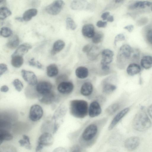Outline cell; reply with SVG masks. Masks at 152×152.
Segmentation results:
<instances>
[{
  "mask_svg": "<svg viewBox=\"0 0 152 152\" xmlns=\"http://www.w3.org/2000/svg\"><path fill=\"white\" fill-rule=\"evenodd\" d=\"M87 102L82 99H74L70 101L69 111L73 116L78 118L85 117L88 113Z\"/></svg>",
  "mask_w": 152,
  "mask_h": 152,
  "instance_id": "obj_1",
  "label": "cell"
},
{
  "mask_svg": "<svg viewBox=\"0 0 152 152\" xmlns=\"http://www.w3.org/2000/svg\"><path fill=\"white\" fill-rule=\"evenodd\" d=\"M151 125V122L146 113L141 110L135 115L132 122L134 129L139 132H143L148 129Z\"/></svg>",
  "mask_w": 152,
  "mask_h": 152,
  "instance_id": "obj_2",
  "label": "cell"
},
{
  "mask_svg": "<svg viewBox=\"0 0 152 152\" xmlns=\"http://www.w3.org/2000/svg\"><path fill=\"white\" fill-rule=\"evenodd\" d=\"M135 52L133 49L128 44H124L120 48L118 54V59L119 62H121L124 59H129L131 57L136 58L138 57L137 52Z\"/></svg>",
  "mask_w": 152,
  "mask_h": 152,
  "instance_id": "obj_3",
  "label": "cell"
},
{
  "mask_svg": "<svg viewBox=\"0 0 152 152\" xmlns=\"http://www.w3.org/2000/svg\"><path fill=\"white\" fill-rule=\"evenodd\" d=\"M53 142L54 138L51 134L47 132L42 133L38 139L36 152H42L44 147L50 146Z\"/></svg>",
  "mask_w": 152,
  "mask_h": 152,
  "instance_id": "obj_4",
  "label": "cell"
},
{
  "mask_svg": "<svg viewBox=\"0 0 152 152\" xmlns=\"http://www.w3.org/2000/svg\"><path fill=\"white\" fill-rule=\"evenodd\" d=\"M98 132V128L94 124H91L85 129L82 134V138L83 140L89 142L96 136Z\"/></svg>",
  "mask_w": 152,
  "mask_h": 152,
  "instance_id": "obj_5",
  "label": "cell"
},
{
  "mask_svg": "<svg viewBox=\"0 0 152 152\" xmlns=\"http://www.w3.org/2000/svg\"><path fill=\"white\" fill-rule=\"evenodd\" d=\"M64 5L63 1L56 0L48 6L45 8V10L49 14L56 15L60 12Z\"/></svg>",
  "mask_w": 152,
  "mask_h": 152,
  "instance_id": "obj_6",
  "label": "cell"
},
{
  "mask_svg": "<svg viewBox=\"0 0 152 152\" xmlns=\"http://www.w3.org/2000/svg\"><path fill=\"white\" fill-rule=\"evenodd\" d=\"M43 114V110L40 105L34 104L31 107L29 118L32 121H36L39 120L42 117Z\"/></svg>",
  "mask_w": 152,
  "mask_h": 152,
  "instance_id": "obj_7",
  "label": "cell"
},
{
  "mask_svg": "<svg viewBox=\"0 0 152 152\" xmlns=\"http://www.w3.org/2000/svg\"><path fill=\"white\" fill-rule=\"evenodd\" d=\"M21 72L23 78L29 85L34 86L37 84V78L33 72L24 69L22 70Z\"/></svg>",
  "mask_w": 152,
  "mask_h": 152,
  "instance_id": "obj_8",
  "label": "cell"
},
{
  "mask_svg": "<svg viewBox=\"0 0 152 152\" xmlns=\"http://www.w3.org/2000/svg\"><path fill=\"white\" fill-rule=\"evenodd\" d=\"M140 143L139 137L133 136L127 138L124 142V146L126 149L129 151H132L135 150Z\"/></svg>",
  "mask_w": 152,
  "mask_h": 152,
  "instance_id": "obj_9",
  "label": "cell"
},
{
  "mask_svg": "<svg viewBox=\"0 0 152 152\" xmlns=\"http://www.w3.org/2000/svg\"><path fill=\"white\" fill-rule=\"evenodd\" d=\"M52 88V84L47 81H43L37 84L36 89L37 92L41 95L48 94L51 91Z\"/></svg>",
  "mask_w": 152,
  "mask_h": 152,
  "instance_id": "obj_10",
  "label": "cell"
},
{
  "mask_svg": "<svg viewBox=\"0 0 152 152\" xmlns=\"http://www.w3.org/2000/svg\"><path fill=\"white\" fill-rule=\"evenodd\" d=\"M102 111L101 107L99 103L94 101L92 102L90 104L88 114L90 117L94 118L100 115Z\"/></svg>",
  "mask_w": 152,
  "mask_h": 152,
  "instance_id": "obj_11",
  "label": "cell"
},
{
  "mask_svg": "<svg viewBox=\"0 0 152 152\" xmlns=\"http://www.w3.org/2000/svg\"><path fill=\"white\" fill-rule=\"evenodd\" d=\"M73 84L71 82L63 81L58 85L57 89L60 93L63 94L70 93L74 89Z\"/></svg>",
  "mask_w": 152,
  "mask_h": 152,
  "instance_id": "obj_12",
  "label": "cell"
},
{
  "mask_svg": "<svg viewBox=\"0 0 152 152\" xmlns=\"http://www.w3.org/2000/svg\"><path fill=\"white\" fill-rule=\"evenodd\" d=\"M129 110V107L124 108L118 113L112 120L108 127V130H112Z\"/></svg>",
  "mask_w": 152,
  "mask_h": 152,
  "instance_id": "obj_13",
  "label": "cell"
},
{
  "mask_svg": "<svg viewBox=\"0 0 152 152\" xmlns=\"http://www.w3.org/2000/svg\"><path fill=\"white\" fill-rule=\"evenodd\" d=\"M83 35L88 38H92L95 32L93 25L91 24H87L84 25L82 29Z\"/></svg>",
  "mask_w": 152,
  "mask_h": 152,
  "instance_id": "obj_14",
  "label": "cell"
},
{
  "mask_svg": "<svg viewBox=\"0 0 152 152\" xmlns=\"http://www.w3.org/2000/svg\"><path fill=\"white\" fill-rule=\"evenodd\" d=\"M32 48L29 44L24 43L20 45L15 51L12 56L19 55L22 56Z\"/></svg>",
  "mask_w": 152,
  "mask_h": 152,
  "instance_id": "obj_15",
  "label": "cell"
},
{
  "mask_svg": "<svg viewBox=\"0 0 152 152\" xmlns=\"http://www.w3.org/2000/svg\"><path fill=\"white\" fill-rule=\"evenodd\" d=\"M93 89V86L92 83L89 82H86L82 85L80 90V92L82 95L88 96L92 94Z\"/></svg>",
  "mask_w": 152,
  "mask_h": 152,
  "instance_id": "obj_16",
  "label": "cell"
},
{
  "mask_svg": "<svg viewBox=\"0 0 152 152\" xmlns=\"http://www.w3.org/2000/svg\"><path fill=\"white\" fill-rule=\"evenodd\" d=\"M87 5V3L86 1L74 0L71 3L70 7L72 10H80L86 7Z\"/></svg>",
  "mask_w": 152,
  "mask_h": 152,
  "instance_id": "obj_17",
  "label": "cell"
},
{
  "mask_svg": "<svg viewBox=\"0 0 152 152\" xmlns=\"http://www.w3.org/2000/svg\"><path fill=\"white\" fill-rule=\"evenodd\" d=\"M75 74L78 78L84 79L88 77L89 75L88 70L85 66H80L76 69Z\"/></svg>",
  "mask_w": 152,
  "mask_h": 152,
  "instance_id": "obj_18",
  "label": "cell"
},
{
  "mask_svg": "<svg viewBox=\"0 0 152 152\" xmlns=\"http://www.w3.org/2000/svg\"><path fill=\"white\" fill-rule=\"evenodd\" d=\"M65 46L64 42L61 40H58L54 43L51 53L54 55L61 51Z\"/></svg>",
  "mask_w": 152,
  "mask_h": 152,
  "instance_id": "obj_19",
  "label": "cell"
},
{
  "mask_svg": "<svg viewBox=\"0 0 152 152\" xmlns=\"http://www.w3.org/2000/svg\"><path fill=\"white\" fill-rule=\"evenodd\" d=\"M152 6V2L148 1H137L129 6V8L134 9L137 8H144L147 7Z\"/></svg>",
  "mask_w": 152,
  "mask_h": 152,
  "instance_id": "obj_20",
  "label": "cell"
},
{
  "mask_svg": "<svg viewBox=\"0 0 152 152\" xmlns=\"http://www.w3.org/2000/svg\"><path fill=\"white\" fill-rule=\"evenodd\" d=\"M141 71L140 66L137 64L132 63L128 66L126 72L128 75L133 76L139 73Z\"/></svg>",
  "mask_w": 152,
  "mask_h": 152,
  "instance_id": "obj_21",
  "label": "cell"
},
{
  "mask_svg": "<svg viewBox=\"0 0 152 152\" xmlns=\"http://www.w3.org/2000/svg\"><path fill=\"white\" fill-rule=\"evenodd\" d=\"M99 52V49L98 47L95 46H91L87 53L88 57L90 60H94L97 57Z\"/></svg>",
  "mask_w": 152,
  "mask_h": 152,
  "instance_id": "obj_22",
  "label": "cell"
},
{
  "mask_svg": "<svg viewBox=\"0 0 152 152\" xmlns=\"http://www.w3.org/2000/svg\"><path fill=\"white\" fill-rule=\"evenodd\" d=\"M41 97L39 99V101L41 102L48 104L51 103L55 99L54 94L52 91L43 95H41Z\"/></svg>",
  "mask_w": 152,
  "mask_h": 152,
  "instance_id": "obj_23",
  "label": "cell"
},
{
  "mask_svg": "<svg viewBox=\"0 0 152 152\" xmlns=\"http://www.w3.org/2000/svg\"><path fill=\"white\" fill-rule=\"evenodd\" d=\"M38 11L35 8H31L27 10L24 13L23 18L24 21H28L37 14Z\"/></svg>",
  "mask_w": 152,
  "mask_h": 152,
  "instance_id": "obj_24",
  "label": "cell"
},
{
  "mask_svg": "<svg viewBox=\"0 0 152 152\" xmlns=\"http://www.w3.org/2000/svg\"><path fill=\"white\" fill-rule=\"evenodd\" d=\"M140 64L142 66L146 69L152 67V56H143L141 59Z\"/></svg>",
  "mask_w": 152,
  "mask_h": 152,
  "instance_id": "obj_25",
  "label": "cell"
},
{
  "mask_svg": "<svg viewBox=\"0 0 152 152\" xmlns=\"http://www.w3.org/2000/svg\"><path fill=\"white\" fill-rule=\"evenodd\" d=\"M19 39L18 36L14 35L10 38L6 44L7 46L10 49H14L19 45Z\"/></svg>",
  "mask_w": 152,
  "mask_h": 152,
  "instance_id": "obj_26",
  "label": "cell"
},
{
  "mask_svg": "<svg viewBox=\"0 0 152 152\" xmlns=\"http://www.w3.org/2000/svg\"><path fill=\"white\" fill-rule=\"evenodd\" d=\"M23 59L22 56L19 55L12 56L11 63L15 68H19L23 64Z\"/></svg>",
  "mask_w": 152,
  "mask_h": 152,
  "instance_id": "obj_27",
  "label": "cell"
},
{
  "mask_svg": "<svg viewBox=\"0 0 152 152\" xmlns=\"http://www.w3.org/2000/svg\"><path fill=\"white\" fill-rule=\"evenodd\" d=\"M58 73V70L57 65L55 64H51L47 68V75L50 77H52L57 75Z\"/></svg>",
  "mask_w": 152,
  "mask_h": 152,
  "instance_id": "obj_28",
  "label": "cell"
},
{
  "mask_svg": "<svg viewBox=\"0 0 152 152\" xmlns=\"http://www.w3.org/2000/svg\"><path fill=\"white\" fill-rule=\"evenodd\" d=\"M12 135L8 130L0 129V142L1 144L4 141H9L12 139Z\"/></svg>",
  "mask_w": 152,
  "mask_h": 152,
  "instance_id": "obj_29",
  "label": "cell"
},
{
  "mask_svg": "<svg viewBox=\"0 0 152 152\" xmlns=\"http://www.w3.org/2000/svg\"><path fill=\"white\" fill-rule=\"evenodd\" d=\"M23 139H20L18 141L20 145L21 146L24 147L27 149H31L32 147L28 136L26 135L23 134Z\"/></svg>",
  "mask_w": 152,
  "mask_h": 152,
  "instance_id": "obj_30",
  "label": "cell"
},
{
  "mask_svg": "<svg viewBox=\"0 0 152 152\" xmlns=\"http://www.w3.org/2000/svg\"><path fill=\"white\" fill-rule=\"evenodd\" d=\"M116 86L114 84L107 83L103 85L102 88V92L105 94H110L114 91Z\"/></svg>",
  "mask_w": 152,
  "mask_h": 152,
  "instance_id": "obj_31",
  "label": "cell"
},
{
  "mask_svg": "<svg viewBox=\"0 0 152 152\" xmlns=\"http://www.w3.org/2000/svg\"><path fill=\"white\" fill-rule=\"evenodd\" d=\"M120 105L118 103H115L109 106L106 110V113L109 115L115 114L119 109Z\"/></svg>",
  "mask_w": 152,
  "mask_h": 152,
  "instance_id": "obj_32",
  "label": "cell"
},
{
  "mask_svg": "<svg viewBox=\"0 0 152 152\" xmlns=\"http://www.w3.org/2000/svg\"><path fill=\"white\" fill-rule=\"evenodd\" d=\"M12 14L11 11L6 7H2L0 8V18L3 20L10 15Z\"/></svg>",
  "mask_w": 152,
  "mask_h": 152,
  "instance_id": "obj_33",
  "label": "cell"
},
{
  "mask_svg": "<svg viewBox=\"0 0 152 152\" xmlns=\"http://www.w3.org/2000/svg\"><path fill=\"white\" fill-rule=\"evenodd\" d=\"M0 152H17L16 148L11 145H4L0 148Z\"/></svg>",
  "mask_w": 152,
  "mask_h": 152,
  "instance_id": "obj_34",
  "label": "cell"
},
{
  "mask_svg": "<svg viewBox=\"0 0 152 152\" xmlns=\"http://www.w3.org/2000/svg\"><path fill=\"white\" fill-rule=\"evenodd\" d=\"M66 28L67 29L74 30L77 28V25L74 20L70 17L67 18L66 20Z\"/></svg>",
  "mask_w": 152,
  "mask_h": 152,
  "instance_id": "obj_35",
  "label": "cell"
},
{
  "mask_svg": "<svg viewBox=\"0 0 152 152\" xmlns=\"http://www.w3.org/2000/svg\"><path fill=\"white\" fill-rule=\"evenodd\" d=\"M103 34L101 32L99 31L95 33L92 38L93 42L95 44H97L100 42L103 39Z\"/></svg>",
  "mask_w": 152,
  "mask_h": 152,
  "instance_id": "obj_36",
  "label": "cell"
},
{
  "mask_svg": "<svg viewBox=\"0 0 152 152\" xmlns=\"http://www.w3.org/2000/svg\"><path fill=\"white\" fill-rule=\"evenodd\" d=\"M12 33V31L8 27H4L1 29L0 34L3 37H9L11 35Z\"/></svg>",
  "mask_w": 152,
  "mask_h": 152,
  "instance_id": "obj_37",
  "label": "cell"
},
{
  "mask_svg": "<svg viewBox=\"0 0 152 152\" xmlns=\"http://www.w3.org/2000/svg\"><path fill=\"white\" fill-rule=\"evenodd\" d=\"M13 84L15 89L18 91L20 92L22 90L23 88V85L19 80L15 79L13 82Z\"/></svg>",
  "mask_w": 152,
  "mask_h": 152,
  "instance_id": "obj_38",
  "label": "cell"
},
{
  "mask_svg": "<svg viewBox=\"0 0 152 152\" xmlns=\"http://www.w3.org/2000/svg\"><path fill=\"white\" fill-rule=\"evenodd\" d=\"M102 57L113 58L114 53L113 52L108 49H105L102 52Z\"/></svg>",
  "mask_w": 152,
  "mask_h": 152,
  "instance_id": "obj_39",
  "label": "cell"
},
{
  "mask_svg": "<svg viewBox=\"0 0 152 152\" xmlns=\"http://www.w3.org/2000/svg\"><path fill=\"white\" fill-rule=\"evenodd\" d=\"M29 64L30 66H36L39 69H41L42 67V66L41 64L38 61L36 62L33 58L31 59L29 61Z\"/></svg>",
  "mask_w": 152,
  "mask_h": 152,
  "instance_id": "obj_40",
  "label": "cell"
},
{
  "mask_svg": "<svg viewBox=\"0 0 152 152\" xmlns=\"http://www.w3.org/2000/svg\"><path fill=\"white\" fill-rule=\"evenodd\" d=\"M125 39L124 35L123 34H118L115 37L114 44L115 45H116L117 43L119 41H123Z\"/></svg>",
  "mask_w": 152,
  "mask_h": 152,
  "instance_id": "obj_41",
  "label": "cell"
},
{
  "mask_svg": "<svg viewBox=\"0 0 152 152\" xmlns=\"http://www.w3.org/2000/svg\"><path fill=\"white\" fill-rule=\"evenodd\" d=\"M7 70V65L4 64H0V76H1Z\"/></svg>",
  "mask_w": 152,
  "mask_h": 152,
  "instance_id": "obj_42",
  "label": "cell"
},
{
  "mask_svg": "<svg viewBox=\"0 0 152 152\" xmlns=\"http://www.w3.org/2000/svg\"><path fill=\"white\" fill-rule=\"evenodd\" d=\"M146 36L148 42L152 44V29H150L148 31Z\"/></svg>",
  "mask_w": 152,
  "mask_h": 152,
  "instance_id": "obj_43",
  "label": "cell"
},
{
  "mask_svg": "<svg viewBox=\"0 0 152 152\" xmlns=\"http://www.w3.org/2000/svg\"><path fill=\"white\" fill-rule=\"evenodd\" d=\"M107 24V22L101 20L98 21L96 23V26L99 28H105Z\"/></svg>",
  "mask_w": 152,
  "mask_h": 152,
  "instance_id": "obj_44",
  "label": "cell"
},
{
  "mask_svg": "<svg viewBox=\"0 0 152 152\" xmlns=\"http://www.w3.org/2000/svg\"><path fill=\"white\" fill-rule=\"evenodd\" d=\"M53 152H67V151L64 148L58 147L55 149Z\"/></svg>",
  "mask_w": 152,
  "mask_h": 152,
  "instance_id": "obj_45",
  "label": "cell"
},
{
  "mask_svg": "<svg viewBox=\"0 0 152 152\" xmlns=\"http://www.w3.org/2000/svg\"><path fill=\"white\" fill-rule=\"evenodd\" d=\"M134 28V26L132 25H129L126 26L124 27V29L127 30L129 32H131L132 31Z\"/></svg>",
  "mask_w": 152,
  "mask_h": 152,
  "instance_id": "obj_46",
  "label": "cell"
},
{
  "mask_svg": "<svg viewBox=\"0 0 152 152\" xmlns=\"http://www.w3.org/2000/svg\"><path fill=\"white\" fill-rule=\"evenodd\" d=\"M110 13L108 12H104L101 15V17L103 20H107L109 16Z\"/></svg>",
  "mask_w": 152,
  "mask_h": 152,
  "instance_id": "obj_47",
  "label": "cell"
},
{
  "mask_svg": "<svg viewBox=\"0 0 152 152\" xmlns=\"http://www.w3.org/2000/svg\"><path fill=\"white\" fill-rule=\"evenodd\" d=\"M91 47L89 45H85L82 49L84 53H87L89 51Z\"/></svg>",
  "mask_w": 152,
  "mask_h": 152,
  "instance_id": "obj_48",
  "label": "cell"
},
{
  "mask_svg": "<svg viewBox=\"0 0 152 152\" xmlns=\"http://www.w3.org/2000/svg\"><path fill=\"white\" fill-rule=\"evenodd\" d=\"M0 90L1 92H6L9 90V88L6 85L2 86L0 88Z\"/></svg>",
  "mask_w": 152,
  "mask_h": 152,
  "instance_id": "obj_49",
  "label": "cell"
},
{
  "mask_svg": "<svg viewBox=\"0 0 152 152\" xmlns=\"http://www.w3.org/2000/svg\"><path fill=\"white\" fill-rule=\"evenodd\" d=\"M80 148L78 146H75L72 148L71 152H80Z\"/></svg>",
  "mask_w": 152,
  "mask_h": 152,
  "instance_id": "obj_50",
  "label": "cell"
},
{
  "mask_svg": "<svg viewBox=\"0 0 152 152\" xmlns=\"http://www.w3.org/2000/svg\"><path fill=\"white\" fill-rule=\"evenodd\" d=\"M148 111L149 115L152 119V104L148 108Z\"/></svg>",
  "mask_w": 152,
  "mask_h": 152,
  "instance_id": "obj_51",
  "label": "cell"
},
{
  "mask_svg": "<svg viewBox=\"0 0 152 152\" xmlns=\"http://www.w3.org/2000/svg\"><path fill=\"white\" fill-rule=\"evenodd\" d=\"M40 3V1H33L32 2V5L34 6H38L39 5Z\"/></svg>",
  "mask_w": 152,
  "mask_h": 152,
  "instance_id": "obj_52",
  "label": "cell"
},
{
  "mask_svg": "<svg viewBox=\"0 0 152 152\" xmlns=\"http://www.w3.org/2000/svg\"><path fill=\"white\" fill-rule=\"evenodd\" d=\"M107 21L112 22L114 21V18L112 15L109 16L107 19Z\"/></svg>",
  "mask_w": 152,
  "mask_h": 152,
  "instance_id": "obj_53",
  "label": "cell"
},
{
  "mask_svg": "<svg viewBox=\"0 0 152 152\" xmlns=\"http://www.w3.org/2000/svg\"><path fill=\"white\" fill-rule=\"evenodd\" d=\"M15 19L19 22H22L24 20L23 18L20 17H17L15 18Z\"/></svg>",
  "mask_w": 152,
  "mask_h": 152,
  "instance_id": "obj_54",
  "label": "cell"
},
{
  "mask_svg": "<svg viewBox=\"0 0 152 152\" xmlns=\"http://www.w3.org/2000/svg\"><path fill=\"white\" fill-rule=\"evenodd\" d=\"M6 3V1L4 0H0V5H5Z\"/></svg>",
  "mask_w": 152,
  "mask_h": 152,
  "instance_id": "obj_55",
  "label": "cell"
},
{
  "mask_svg": "<svg viewBox=\"0 0 152 152\" xmlns=\"http://www.w3.org/2000/svg\"><path fill=\"white\" fill-rule=\"evenodd\" d=\"M108 152H118V151L115 150H112Z\"/></svg>",
  "mask_w": 152,
  "mask_h": 152,
  "instance_id": "obj_56",
  "label": "cell"
}]
</instances>
